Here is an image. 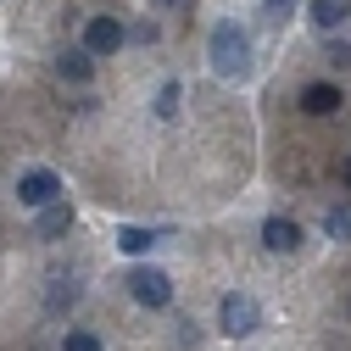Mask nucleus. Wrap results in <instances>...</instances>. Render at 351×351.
I'll use <instances>...</instances> for the list:
<instances>
[{
  "mask_svg": "<svg viewBox=\"0 0 351 351\" xmlns=\"http://www.w3.org/2000/svg\"><path fill=\"white\" fill-rule=\"evenodd\" d=\"M128 295H134L140 306H167L173 301V279L156 274V268H134L128 274Z\"/></svg>",
  "mask_w": 351,
  "mask_h": 351,
  "instance_id": "3",
  "label": "nucleus"
},
{
  "mask_svg": "<svg viewBox=\"0 0 351 351\" xmlns=\"http://www.w3.org/2000/svg\"><path fill=\"white\" fill-rule=\"evenodd\" d=\"M301 112L306 117H335L340 112V90H335V84H306V90H301Z\"/></svg>",
  "mask_w": 351,
  "mask_h": 351,
  "instance_id": "7",
  "label": "nucleus"
},
{
  "mask_svg": "<svg viewBox=\"0 0 351 351\" xmlns=\"http://www.w3.org/2000/svg\"><path fill=\"white\" fill-rule=\"evenodd\" d=\"M62 351H101V335H90V329H67Z\"/></svg>",
  "mask_w": 351,
  "mask_h": 351,
  "instance_id": "13",
  "label": "nucleus"
},
{
  "mask_svg": "<svg viewBox=\"0 0 351 351\" xmlns=\"http://www.w3.org/2000/svg\"><path fill=\"white\" fill-rule=\"evenodd\" d=\"M117 245H123L128 256H145V251L156 245V234H151V229H140V223H128V229L117 234Z\"/></svg>",
  "mask_w": 351,
  "mask_h": 351,
  "instance_id": "11",
  "label": "nucleus"
},
{
  "mask_svg": "<svg viewBox=\"0 0 351 351\" xmlns=\"http://www.w3.org/2000/svg\"><path fill=\"white\" fill-rule=\"evenodd\" d=\"M329 62L335 67H351V45H329Z\"/></svg>",
  "mask_w": 351,
  "mask_h": 351,
  "instance_id": "16",
  "label": "nucleus"
},
{
  "mask_svg": "<svg viewBox=\"0 0 351 351\" xmlns=\"http://www.w3.org/2000/svg\"><path fill=\"white\" fill-rule=\"evenodd\" d=\"M179 112V84H162L156 90V117H173Z\"/></svg>",
  "mask_w": 351,
  "mask_h": 351,
  "instance_id": "14",
  "label": "nucleus"
},
{
  "mask_svg": "<svg viewBox=\"0 0 351 351\" xmlns=\"http://www.w3.org/2000/svg\"><path fill=\"white\" fill-rule=\"evenodd\" d=\"M290 6H295V0H262V12H268L274 23H285V17H290Z\"/></svg>",
  "mask_w": 351,
  "mask_h": 351,
  "instance_id": "15",
  "label": "nucleus"
},
{
  "mask_svg": "<svg viewBox=\"0 0 351 351\" xmlns=\"http://www.w3.org/2000/svg\"><path fill=\"white\" fill-rule=\"evenodd\" d=\"M156 6H184V0H156Z\"/></svg>",
  "mask_w": 351,
  "mask_h": 351,
  "instance_id": "17",
  "label": "nucleus"
},
{
  "mask_svg": "<svg viewBox=\"0 0 351 351\" xmlns=\"http://www.w3.org/2000/svg\"><path fill=\"white\" fill-rule=\"evenodd\" d=\"M217 324H223V335L229 340H245V335H256L262 329V306L251 301V295H223V306H217Z\"/></svg>",
  "mask_w": 351,
  "mask_h": 351,
  "instance_id": "2",
  "label": "nucleus"
},
{
  "mask_svg": "<svg viewBox=\"0 0 351 351\" xmlns=\"http://www.w3.org/2000/svg\"><path fill=\"white\" fill-rule=\"evenodd\" d=\"M324 234L351 240V206H329V212H324Z\"/></svg>",
  "mask_w": 351,
  "mask_h": 351,
  "instance_id": "12",
  "label": "nucleus"
},
{
  "mask_svg": "<svg viewBox=\"0 0 351 351\" xmlns=\"http://www.w3.org/2000/svg\"><path fill=\"white\" fill-rule=\"evenodd\" d=\"M346 17H351V0H313V23H318V34L340 28Z\"/></svg>",
  "mask_w": 351,
  "mask_h": 351,
  "instance_id": "10",
  "label": "nucleus"
},
{
  "mask_svg": "<svg viewBox=\"0 0 351 351\" xmlns=\"http://www.w3.org/2000/svg\"><path fill=\"white\" fill-rule=\"evenodd\" d=\"M262 245L274 256H295L301 251V223L295 217H268V223H262Z\"/></svg>",
  "mask_w": 351,
  "mask_h": 351,
  "instance_id": "6",
  "label": "nucleus"
},
{
  "mask_svg": "<svg viewBox=\"0 0 351 351\" xmlns=\"http://www.w3.org/2000/svg\"><path fill=\"white\" fill-rule=\"evenodd\" d=\"M56 195H62V179H56L51 167H34V173L17 179V201H23V206H45V201H56Z\"/></svg>",
  "mask_w": 351,
  "mask_h": 351,
  "instance_id": "5",
  "label": "nucleus"
},
{
  "mask_svg": "<svg viewBox=\"0 0 351 351\" xmlns=\"http://www.w3.org/2000/svg\"><path fill=\"white\" fill-rule=\"evenodd\" d=\"M73 223V206L56 195V201H45V206H39V240H56L62 229Z\"/></svg>",
  "mask_w": 351,
  "mask_h": 351,
  "instance_id": "9",
  "label": "nucleus"
},
{
  "mask_svg": "<svg viewBox=\"0 0 351 351\" xmlns=\"http://www.w3.org/2000/svg\"><path fill=\"white\" fill-rule=\"evenodd\" d=\"M56 73L73 78V84H90V78H95V56L84 51V45H78V51H62V56H56Z\"/></svg>",
  "mask_w": 351,
  "mask_h": 351,
  "instance_id": "8",
  "label": "nucleus"
},
{
  "mask_svg": "<svg viewBox=\"0 0 351 351\" xmlns=\"http://www.w3.org/2000/svg\"><path fill=\"white\" fill-rule=\"evenodd\" d=\"M206 62H212L217 78H245V67H251V39H245V28L217 23V28H212V45H206Z\"/></svg>",
  "mask_w": 351,
  "mask_h": 351,
  "instance_id": "1",
  "label": "nucleus"
},
{
  "mask_svg": "<svg viewBox=\"0 0 351 351\" xmlns=\"http://www.w3.org/2000/svg\"><path fill=\"white\" fill-rule=\"evenodd\" d=\"M123 39H128V28L117 17H90V23H84V51H90V56H112Z\"/></svg>",
  "mask_w": 351,
  "mask_h": 351,
  "instance_id": "4",
  "label": "nucleus"
},
{
  "mask_svg": "<svg viewBox=\"0 0 351 351\" xmlns=\"http://www.w3.org/2000/svg\"><path fill=\"white\" fill-rule=\"evenodd\" d=\"M346 184H351V162H346Z\"/></svg>",
  "mask_w": 351,
  "mask_h": 351,
  "instance_id": "18",
  "label": "nucleus"
}]
</instances>
